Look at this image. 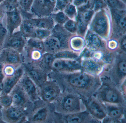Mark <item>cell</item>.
<instances>
[{
    "label": "cell",
    "instance_id": "cell-1",
    "mask_svg": "<svg viewBox=\"0 0 126 123\" xmlns=\"http://www.w3.org/2000/svg\"><path fill=\"white\" fill-rule=\"evenodd\" d=\"M48 78L56 81L62 90L75 93L82 98L93 96L102 84L100 77L81 70L71 73L51 71L48 74Z\"/></svg>",
    "mask_w": 126,
    "mask_h": 123
},
{
    "label": "cell",
    "instance_id": "cell-2",
    "mask_svg": "<svg viewBox=\"0 0 126 123\" xmlns=\"http://www.w3.org/2000/svg\"><path fill=\"white\" fill-rule=\"evenodd\" d=\"M52 104L55 112L63 115L86 110L82 97L77 93L66 91H62Z\"/></svg>",
    "mask_w": 126,
    "mask_h": 123
},
{
    "label": "cell",
    "instance_id": "cell-3",
    "mask_svg": "<svg viewBox=\"0 0 126 123\" xmlns=\"http://www.w3.org/2000/svg\"><path fill=\"white\" fill-rule=\"evenodd\" d=\"M102 84L93 96L102 103L126 105V96L109 79L100 77Z\"/></svg>",
    "mask_w": 126,
    "mask_h": 123
},
{
    "label": "cell",
    "instance_id": "cell-4",
    "mask_svg": "<svg viewBox=\"0 0 126 123\" xmlns=\"http://www.w3.org/2000/svg\"><path fill=\"white\" fill-rule=\"evenodd\" d=\"M54 108L52 103L41 99L34 102L27 113V123H54Z\"/></svg>",
    "mask_w": 126,
    "mask_h": 123
},
{
    "label": "cell",
    "instance_id": "cell-5",
    "mask_svg": "<svg viewBox=\"0 0 126 123\" xmlns=\"http://www.w3.org/2000/svg\"><path fill=\"white\" fill-rule=\"evenodd\" d=\"M100 77H107L120 90L122 85L126 82V61L125 58L119 60L114 67L108 68L106 66Z\"/></svg>",
    "mask_w": 126,
    "mask_h": 123
},
{
    "label": "cell",
    "instance_id": "cell-6",
    "mask_svg": "<svg viewBox=\"0 0 126 123\" xmlns=\"http://www.w3.org/2000/svg\"><path fill=\"white\" fill-rule=\"evenodd\" d=\"M45 53L43 41L35 38H28L23 52L24 62H36Z\"/></svg>",
    "mask_w": 126,
    "mask_h": 123
},
{
    "label": "cell",
    "instance_id": "cell-7",
    "mask_svg": "<svg viewBox=\"0 0 126 123\" xmlns=\"http://www.w3.org/2000/svg\"><path fill=\"white\" fill-rule=\"evenodd\" d=\"M54 123H101L100 121L94 118L85 110L71 114H60L55 112Z\"/></svg>",
    "mask_w": 126,
    "mask_h": 123
},
{
    "label": "cell",
    "instance_id": "cell-8",
    "mask_svg": "<svg viewBox=\"0 0 126 123\" xmlns=\"http://www.w3.org/2000/svg\"><path fill=\"white\" fill-rule=\"evenodd\" d=\"M107 116L102 123H126V105L103 103Z\"/></svg>",
    "mask_w": 126,
    "mask_h": 123
},
{
    "label": "cell",
    "instance_id": "cell-9",
    "mask_svg": "<svg viewBox=\"0 0 126 123\" xmlns=\"http://www.w3.org/2000/svg\"><path fill=\"white\" fill-rule=\"evenodd\" d=\"M62 90L54 80L48 78L39 88L40 98L46 102L53 103L59 97Z\"/></svg>",
    "mask_w": 126,
    "mask_h": 123
},
{
    "label": "cell",
    "instance_id": "cell-10",
    "mask_svg": "<svg viewBox=\"0 0 126 123\" xmlns=\"http://www.w3.org/2000/svg\"><path fill=\"white\" fill-rule=\"evenodd\" d=\"M107 9L95 12L91 24L93 31L96 34L107 38L108 34L109 23Z\"/></svg>",
    "mask_w": 126,
    "mask_h": 123
},
{
    "label": "cell",
    "instance_id": "cell-11",
    "mask_svg": "<svg viewBox=\"0 0 126 123\" xmlns=\"http://www.w3.org/2000/svg\"><path fill=\"white\" fill-rule=\"evenodd\" d=\"M9 94L12 97V105L26 111L27 113L33 105V102L22 87L17 83Z\"/></svg>",
    "mask_w": 126,
    "mask_h": 123
},
{
    "label": "cell",
    "instance_id": "cell-12",
    "mask_svg": "<svg viewBox=\"0 0 126 123\" xmlns=\"http://www.w3.org/2000/svg\"><path fill=\"white\" fill-rule=\"evenodd\" d=\"M86 110L95 119L101 122L107 116L104 104L94 96L82 98Z\"/></svg>",
    "mask_w": 126,
    "mask_h": 123
},
{
    "label": "cell",
    "instance_id": "cell-13",
    "mask_svg": "<svg viewBox=\"0 0 126 123\" xmlns=\"http://www.w3.org/2000/svg\"><path fill=\"white\" fill-rule=\"evenodd\" d=\"M80 60L81 70L95 76L100 77L106 66L104 61L94 57H83Z\"/></svg>",
    "mask_w": 126,
    "mask_h": 123
},
{
    "label": "cell",
    "instance_id": "cell-14",
    "mask_svg": "<svg viewBox=\"0 0 126 123\" xmlns=\"http://www.w3.org/2000/svg\"><path fill=\"white\" fill-rule=\"evenodd\" d=\"M79 70H81L80 59H70L56 58L52 64L51 71L71 73Z\"/></svg>",
    "mask_w": 126,
    "mask_h": 123
},
{
    "label": "cell",
    "instance_id": "cell-15",
    "mask_svg": "<svg viewBox=\"0 0 126 123\" xmlns=\"http://www.w3.org/2000/svg\"><path fill=\"white\" fill-rule=\"evenodd\" d=\"M23 66L24 73L35 82L39 88L47 80V74L42 70L35 62H23Z\"/></svg>",
    "mask_w": 126,
    "mask_h": 123
},
{
    "label": "cell",
    "instance_id": "cell-16",
    "mask_svg": "<svg viewBox=\"0 0 126 123\" xmlns=\"http://www.w3.org/2000/svg\"><path fill=\"white\" fill-rule=\"evenodd\" d=\"M69 42L65 38L51 34L43 40L45 53L54 54L61 51L71 49Z\"/></svg>",
    "mask_w": 126,
    "mask_h": 123
},
{
    "label": "cell",
    "instance_id": "cell-17",
    "mask_svg": "<svg viewBox=\"0 0 126 123\" xmlns=\"http://www.w3.org/2000/svg\"><path fill=\"white\" fill-rule=\"evenodd\" d=\"M1 109L2 118L5 123H27L26 111L12 105Z\"/></svg>",
    "mask_w": 126,
    "mask_h": 123
},
{
    "label": "cell",
    "instance_id": "cell-18",
    "mask_svg": "<svg viewBox=\"0 0 126 123\" xmlns=\"http://www.w3.org/2000/svg\"><path fill=\"white\" fill-rule=\"evenodd\" d=\"M27 40L19 30L16 31L12 34H7L3 48H12L23 54Z\"/></svg>",
    "mask_w": 126,
    "mask_h": 123
},
{
    "label": "cell",
    "instance_id": "cell-19",
    "mask_svg": "<svg viewBox=\"0 0 126 123\" xmlns=\"http://www.w3.org/2000/svg\"><path fill=\"white\" fill-rule=\"evenodd\" d=\"M55 6L49 0H34L31 12L34 17L48 16L53 13Z\"/></svg>",
    "mask_w": 126,
    "mask_h": 123
},
{
    "label": "cell",
    "instance_id": "cell-20",
    "mask_svg": "<svg viewBox=\"0 0 126 123\" xmlns=\"http://www.w3.org/2000/svg\"><path fill=\"white\" fill-rule=\"evenodd\" d=\"M4 20L5 21L4 27L8 34H11L19 29L23 18L17 8L14 11L6 12Z\"/></svg>",
    "mask_w": 126,
    "mask_h": 123
},
{
    "label": "cell",
    "instance_id": "cell-21",
    "mask_svg": "<svg viewBox=\"0 0 126 123\" xmlns=\"http://www.w3.org/2000/svg\"><path fill=\"white\" fill-rule=\"evenodd\" d=\"M0 61L4 64L21 65L24 62V57L14 49L3 48L0 51Z\"/></svg>",
    "mask_w": 126,
    "mask_h": 123
},
{
    "label": "cell",
    "instance_id": "cell-22",
    "mask_svg": "<svg viewBox=\"0 0 126 123\" xmlns=\"http://www.w3.org/2000/svg\"><path fill=\"white\" fill-rule=\"evenodd\" d=\"M18 83L23 88L33 102L40 99L39 88L26 74L24 73Z\"/></svg>",
    "mask_w": 126,
    "mask_h": 123
},
{
    "label": "cell",
    "instance_id": "cell-23",
    "mask_svg": "<svg viewBox=\"0 0 126 123\" xmlns=\"http://www.w3.org/2000/svg\"><path fill=\"white\" fill-rule=\"evenodd\" d=\"M24 73L23 64L12 76L5 77L1 84V94H8L18 83Z\"/></svg>",
    "mask_w": 126,
    "mask_h": 123
},
{
    "label": "cell",
    "instance_id": "cell-24",
    "mask_svg": "<svg viewBox=\"0 0 126 123\" xmlns=\"http://www.w3.org/2000/svg\"><path fill=\"white\" fill-rule=\"evenodd\" d=\"M30 23L36 28L52 31L55 22L51 16L43 17H34L28 19Z\"/></svg>",
    "mask_w": 126,
    "mask_h": 123
},
{
    "label": "cell",
    "instance_id": "cell-25",
    "mask_svg": "<svg viewBox=\"0 0 126 123\" xmlns=\"http://www.w3.org/2000/svg\"><path fill=\"white\" fill-rule=\"evenodd\" d=\"M84 41L86 48L92 51H99L104 48V44L101 40L97 34L94 33H88Z\"/></svg>",
    "mask_w": 126,
    "mask_h": 123
},
{
    "label": "cell",
    "instance_id": "cell-26",
    "mask_svg": "<svg viewBox=\"0 0 126 123\" xmlns=\"http://www.w3.org/2000/svg\"><path fill=\"white\" fill-rule=\"evenodd\" d=\"M56 59L54 54L45 53L41 59L35 62L37 64L48 74L51 71L53 62Z\"/></svg>",
    "mask_w": 126,
    "mask_h": 123
},
{
    "label": "cell",
    "instance_id": "cell-27",
    "mask_svg": "<svg viewBox=\"0 0 126 123\" xmlns=\"http://www.w3.org/2000/svg\"><path fill=\"white\" fill-rule=\"evenodd\" d=\"M69 45L71 50L79 53L85 47L84 40L80 37H73L70 40Z\"/></svg>",
    "mask_w": 126,
    "mask_h": 123
},
{
    "label": "cell",
    "instance_id": "cell-28",
    "mask_svg": "<svg viewBox=\"0 0 126 123\" xmlns=\"http://www.w3.org/2000/svg\"><path fill=\"white\" fill-rule=\"evenodd\" d=\"M80 53L71 49L61 51L54 54L55 58L58 59H80Z\"/></svg>",
    "mask_w": 126,
    "mask_h": 123
},
{
    "label": "cell",
    "instance_id": "cell-29",
    "mask_svg": "<svg viewBox=\"0 0 126 123\" xmlns=\"http://www.w3.org/2000/svg\"><path fill=\"white\" fill-rule=\"evenodd\" d=\"M108 8L113 10H125L126 3L121 0H103Z\"/></svg>",
    "mask_w": 126,
    "mask_h": 123
},
{
    "label": "cell",
    "instance_id": "cell-30",
    "mask_svg": "<svg viewBox=\"0 0 126 123\" xmlns=\"http://www.w3.org/2000/svg\"><path fill=\"white\" fill-rule=\"evenodd\" d=\"M51 31L35 28L32 38L43 40L51 34Z\"/></svg>",
    "mask_w": 126,
    "mask_h": 123
},
{
    "label": "cell",
    "instance_id": "cell-31",
    "mask_svg": "<svg viewBox=\"0 0 126 123\" xmlns=\"http://www.w3.org/2000/svg\"><path fill=\"white\" fill-rule=\"evenodd\" d=\"M63 12L69 19H73L77 17L78 11L77 8L72 3H70L63 10Z\"/></svg>",
    "mask_w": 126,
    "mask_h": 123
},
{
    "label": "cell",
    "instance_id": "cell-32",
    "mask_svg": "<svg viewBox=\"0 0 126 123\" xmlns=\"http://www.w3.org/2000/svg\"><path fill=\"white\" fill-rule=\"evenodd\" d=\"M13 104L12 98L11 95L8 94L0 95V108H7Z\"/></svg>",
    "mask_w": 126,
    "mask_h": 123
},
{
    "label": "cell",
    "instance_id": "cell-33",
    "mask_svg": "<svg viewBox=\"0 0 126 123\" xmlns=\"http://www.w3.org/2000/svg\"><path fill=\"white\" fill-rule=\"evenodd\" d=\"M54 22H57L59 24H64L69 18L64 13L63 11L54 12L51 15Z\"/></svg>",
    "mask_w": 126,
    "mask_h": 123
},
{
    "label": "cell",
    "instance_id": "cell-34",
    "mask_svg": "<svg viewBox=\"0 0 126 123\" xmlns=\"http://www.w3.org/2000/svg\"><path fill=\"white\" fill-rule=\"evenodd\" d=\"M34 0H19L18 9L20 12H31Z\"/></svg>",
    "mask_w": 126,
    "mask_h": 123
},
{
    "label": "cell",
    "instance_id": "cell-35",
    "mask_svg": "<svg viewBox=\"0 0 126 123\" xmlns=\"http://www.w3.org/2000/svg\"><path fill=\"white\" fill-rule=\"evenodd\" d=\"M21 65L3 64V72L5 77L14 75Z\"/></svg>",
    "mask_w": 126,
    "mask_h": 123
},
{
    "label": "cell",
    "instance_id": "cell-36",
    "mask_svg": "<svg viewBox=\"0 0 126 123\" xmlns=\"http://www.w3.org/2000/svg\"><path fill=\"white\" fill-rule=\"evenodd\" d=\"M108 8L103 0H91V9L95 12Z\"/></svg>",
    "mask_w": 126,
    "mask_h": 123
},
{
    "label": "cell",
    "instance_id": "cell-37",
    "mask_svg": "<svg viewBox=\"0 0 126 123\" xmlns=\"http://www.w3.org/2000/svg\"><path fill=\"white\" fill-rule=\"evenodd\" d=\"M73 0H56L54 12L63 11L68 4L72 2Z\"/></svg>",
    "mask_w": 126,
    "mask_h": 123
},
{
    "label": "cell",
    "instance_id": "cell-38",
    "mask_svg": "<svg viewBox=\"0 0 126 123\" xmlns=\"http://www.w3.org/2000/svg\"><path fill=\"white\" fill-rule=\"evenodd\" d=\"M64 27L69 32L74 33L77 31L78 27L76 22L73 19H69L64 23Z\"/></svg>",
    "mask_w": 126,
    "mask_h": 123
},
{
    "label": "cell",
    "instance_id": "cell-39",
    "mask_svg": "<svg viewBox=\"0 0 126 123\" xmlns=\"http://www.w3.org/2000/svg\"><path fill=\"white\" fill-rule=\"evenodd\" d=\"M8 34L7 31L4 26L0 28V51L3 47V43Z\"/></svg>",
    "mask_w": 126,
    "mask_h": 123
},
{
    "label": "cell",
    "instance_id": "cell-40",
    "mask_svg": "<svg viewBox=\"0 0 126 123\" xmlns=\"http://www.w3.org/2000/svg\"><path fill=\"white\" fill-rule=\"evenodd\" d=\"M78 17V24L77 26H78L79 30L80 31V33L84 34L85 32V30L87 29V24L82 20L81 17L79 15H77Z\"/></svg>",
    "mask_w": 126,
    "mask_h": 123
},
{
    "label": "cell",
    "instance_id": "cell-41",
    "mask_svg": "<svg viewBox=\"0 0 126 123\" xmlns=\"http://www.w3.org/2000/svg\"><path fill=\"white\" fill-rule=\"evenodd\" d=\"M91 0H73L72 3L78 8L90 4L91 3Z\"/></svg>",
    "mask_w": 126,
    "mask_h": 123
},
{
    "label": "cell",
    "instance_id": "cell-42",
    "mask_svg": "<svg viewBox=\"0 0 126 123\" xmlns=\"http://www.w3.org/2000/svg\"><path fill=\"white\" fill-rule=\"evenodd\" d=\"M6 12L1 4H0V25H3V22L6 14Z\"/></svg>",
    "mask_w": 126,
    "mask_h": 123
},
{
    "label": "cell",
    "instance_id": "cell-43",
    "mask_svg": "<svg viewBox=\"0 0 126 123\" xmlns=\"http://www.w3.org/2000/svg\"><path fill=\"white\" fill-rule=\"evenodd\" d=\"M3 64L0 61V84H1L5 77L3 72Z\"/></svg>",
    "mask_w": 126,
    "mask_h": 123
},
{
    "label": "cell",
    "instance_id": "cell-44",
    "mask_svg": "<svg viewBox=\"0 0 126 123\" xmlns=\"http://www.w3.org/2000/svg\"><path fill=\"white\" fill-rule=\"evenodd\" d=\"M126 37L124 36L122 38L120 43V47L124 52H126Z\"/></svg>",
    "mask_w": 126,
    "mask_h": 123
},
{
    "label": "cell",
    "instance_id": "cell-45",
    "mask_svg": "<svg viewBox=\"0 0 126 123\" xmlns=\"http://www.w3.org/2000/svg\"><path fill=\"white\" fill-rule=\"evenodd\" d=\"M108 47L111 49H114L116 48L117 46V43L114 41H110L108 43Z\"/></svg>",
    "mask_w": 126,
    "mask_h": 123
},
{
    "label": "cell",
    "instance_id": "cell-46",
    "mask_svg": "<svg viewBox=\"0 0 126 123\" xmlns=\"http://www.w3.org/2000/svg\"><path fill=\"white\" fill-rule=\"evenodd\" d=\"M8 2L14 4V5H16L18 6V3H19V0H6Z\"/></svg>",
    "mask_w": 126,
    "mask_h": 123
},
{
    "label": "cell",
    "instance_id": "cell-47",
    "mask_svg": "<svg viewBox=\"0 0 126 123\" xmlns=\"http://www.w3.org/2000/svg\"><path fill=\"white\" fill-rule=\"evenodd\" d=\"M1 84H0V95L1 94ZM0 117H1L2 118V115H1V109H0Z\"/></svg>",
    "mask_w": 126,
    "mask_h": 123
},
{
    "label": "cell",
    "instance_id": "cell-48",
    "mask_svg": "<svg viewBox=\"0 0 126 123\" xmlns=\"http://www.w3.org/2000/svg\"><path fill=\"white\" fill-rule=\"evenodd\" d=\"M50 1L51 2H52V3H53V4H54L55 5H56V0H50Z\"/></svg>",
    "mask_w": 126,
    "mask_h": 123
},
{
    "label": "cell",
    "instance_id": "cell-49",
    "mask_svg": "<svg viewBox=\"0 0 126 123\" xmlns=\"http://www.w3.org/2000/svg\"><path fill=\"white\" fill-rule=\"evenodd\" d=\"M0 123H5V122L3 120L2 118L0 117Z\"/></svg>",
    "mask_w": 126,
    "mask_h": 123
},
{
    "label": "cell",
    "instance_id": "cell-50",
    "mask_svg": "<svg viewBox=\"0 0 126 123\" xmlns=\"http://www.w3.org/2000/svg\"><path fill=\"white\" fill-rule=\"evenodd\" d=\"M5 0H0V4H1V3L3 2Z\"/></svg>",
    "mask_w": 126,
    "mask_h": 123
},
{
    "label": "cell",
    "instance_id": "cell-51",
    "mask_svg": "<svg viewBox=\"0 0 126 123\" xmlns=\"http://www.w3.org/2000/svg\"><path fill=\"white\" fill-rule=\"evenodd\" d=\"M122 0V2H124L125 3H126V0Z\"/></svg>",
    "mask_w": 126,
    "mask_h": 123
},
{
    "label": "cell",
    "instance_id": "cell-52",
    "mask_svg": "<svg viewBox=\"0 0 126 123\" xmlns=\"http://www.w3.org/2000/svg\"><path fill=\"white\" fill-rule=\"evenodd\" d=\"M2 26H3V25H0V27H2Z\"/></svg>",
    "mask_w": 126,
    "mask_h": 123
}]
</instances>
